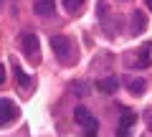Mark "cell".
Wrapping results in <instances>:
<instances>
[{"label": "cell", "instance_id": "obj_4", "mask_svg": "<svg viewBox=\"0 0 152 137\" xmlns=\"http://www.w3.org/2000/svg\"><path fill=\"white\" fill-rule=\"evenodd\" d=\"M150 64H152V48L150 46H142L137 53H127V66L129 69H150Z\"/></svg>", "mask_w": 152, "mask_h": 137}, {"label": "cell", "instance_id": "obj_16", "mask_svg": "<svg viewBox=\"0 0 152 137\" xmlns=\"http://www.w3.org/2000/svg\"><path fill=\"white\" fill-rule=\"evenodd\" d=\"M3 84H5V66L0 64V86H3Z\"/></svg>", "mask_w": 152, "mask_h": 137}, {"label": "cell", "instance_id": "obj_17", "mask_svg": "<svg viewBox=\"0 0 152 137\" xmlns=\"http://www.w3.org/2000/svg\"><path fill=\"white\" fill-rule=\"evenodd\" d=\"M145 5L150 8V13H152V0H145Z\"/></svg>", "mask_w": 152, "mask_h": 137}, {"label": "cell", "instance_id": "obj_7", "mask_svg": "<svg viewBox=\"0 0 152 137\" xmlns=\"http://www.w3.org/2000/svg\"><path fill=\"white\" fill-rule=\"evenodd\" d=\"M145 28H147L145 13H142V10H134V13H132V23H129V33H132V36H142Z\"/></svg>", "mask_w": 152, "mask_h": 137}, {"label": "cell", "instance_id": "obj_18", "mask_svg": "<svg viewBox=\"0 0 152 137\" xmlns=\"http://www.w3.org/2000/svg\"><path fill=\"white\" fill-rule=\"evenodd\" d=\"M3 8H5V0H0V10H3Z\"/></svg>", "mask_w": 152, "mask_h": 137}, {"label": "cell", "instance_id": "obj_5", "mask_svg": "<svg viewBox=\"0 0 152 137\" xmlns=\"http://www.w3.org/2000/svg\"><path fill=\"white\" fill-rule=\"evenodd\" d=\"M134 122H137V114H134V112H129V109H124V112H122V117H119V130H117V137H129Z\"/></svg>", "mask_w": 152, "mask_h": 137}, {"label": "cell", "instance_id": "obj_2", "mask_svg": "<svg viewBox=\"0 0 152 137\" xmlns=\"http://www.w3.org/2000/svg\"><path fill=\"white\" fill-rule=\"evenodd\" d=\"M51 48L61 59V64H74L76 61V51H74V46H71V41L66 36H53L51 38Z\"/></svg>", "mask_w": 152, "mask_h": 137}, {"label": "cell", "instance_id": "obj_8", "mask_svg": "<svg viewBox=\"0 0 152 137\" xmlns=\"http://www.w3.org/2000/svg\"><path fill=\"white\" fill-rule=\"evenodd\" d=\"M33 10H36V15L48 18L56 10V0H33Z\"/></svg>", "mask_w": 152, "mask_h": 137}, {"label": "cell", "instance_id": "obj_13", "mask_svg": "<svg viewBox=\"0 0 152 137\" xmlns=\"http://www.w3.org/2000/svg\"><path fill=\"white\" fill-rule=\"evenodd\" d=\"M74 119L79 122V125H86V122L91 119V114H89V109H86V107H81V104H79V107L74 109Z\"/></svg>", "mask_w": 152, "mask_h": 137}, {"label": "cell", "instance_id": "obj_10", "mask_svg": "<svg viewBox=\"0 0 152 137\" xmlns=\"http://www.w3.org/2000/svg\"><path fill=\"white\" fill-rule=\"evenodd\" d=\"M13 74H15V79H18V86H20L23 92H28V89H31V81H33V79L23 74V69H20V64H18V61H13Z\"/></svg>", "mask_w": 152, "mask_h": 137}, {"label": "cell", "instance_id": "obj_3", "mask_svg": "<svg viewBox=\"0 0 152 137\" xmlns=\"http://www.w3.org/2000/svg\"><path fill=\"white\" fill-rule=\"evenodd\" d=\"M20 117V107L13 102V99L3 97L0 99V127H8L10 122H15Z\"/></svg>", "mask_w": 152, "mask_h": 137}, {"label": "cell", "instance_id": "obj_12", "mask_svg": "<svg viewBox=\"0 0 152 137\" xmlns=\"http://www.w3.org/2000/svg\"><path fill=\"white\" fill-rule=\"evenodd\" d=\"M84 5H86L84 0H64V8H66L69 15H79V13L84 10Z\"/></svg>", "mask_w": 152, "mask_h": 137}, {"label": "cell", "instance_id": "obj_9", "mask_svg": "<svg viewBox=\"0 0 152 137\" xmlns=\"http://www.w3.org/2000/svg\"><path fill=\"white\" fill-rule=\"evenodd\" d=\"M96 89L102 94H114L117 89H119V79H117V76H104V79L96 81Z\"/></svg>", "mask_w": 152, "mask_h": 137}, {"label": "cell", "instance_id": "obj_15", "mask_svg": "<svg viewBox=\"0 0 152 137\" xmlns=\"http://www.w3.org/2000/svg\"><path fill=\"white\" fill-rule=\"evenodd\" d=\"M145 119H147V127L152 130V109H147V112H145Z\"/></svg>", "mask_w": 152, "mask_h": 137}, {"label": "cell", "instance_id": "obj_1", "mask_svg": "<svg viewBox=\"0 0 152 137\" xmlns=\"http://www.w3.org/2000/svg\"><path fill=\"white\" fill-rule=\"evenodd\" d=\"M20 51L28 61L41 64V41L36 33H20Z\"/></svg>", "mask_w": 152, "mask_h": 137}, {"label": "cell", "instance_id": "obj_14", "mask_svg": "<svg viewBox=\"0 0 152 137\" xmlns=\"http://www.w3.org/2000/svg\"><path fill=\"white\" fill-rule=\"evenodd\" d=\"M96 130H99V125H96V119L91 117V119L86 122V135L84 137H96Z\"/></svg>", "mask_w": 152, "mask_h": 137}, {"label": "cell", "instance_id": "obj_11", "mask_svg": "<svg viewBox=\"0 0 152 137\" xmlns=\"http://www.w3.org/2000/svg\"><path fill=\"white\" fill-rule=\"evenodd\" d=\"M71 94H76V97H89V92H91V86H89V81H81V79H76V81H71Z\"/></svg>", "mask_w": 152, "mask_h": 137}, {"label": "cell", "instance_id": "obj_6", "mask_svg": "<svg viewBox=\"0 0 152 137\" xmlns=\"http://www.w3.org/2000/svg\"><path fill=\"white\" fill-rule=\"evenodd\" d=\"M124 86H127V92H129V94L142 97L145 89H147V81H145L142 76H127V79H124Z\"/></svg>", "mask_w": 152, "mask_h": 137}]
</instances>
